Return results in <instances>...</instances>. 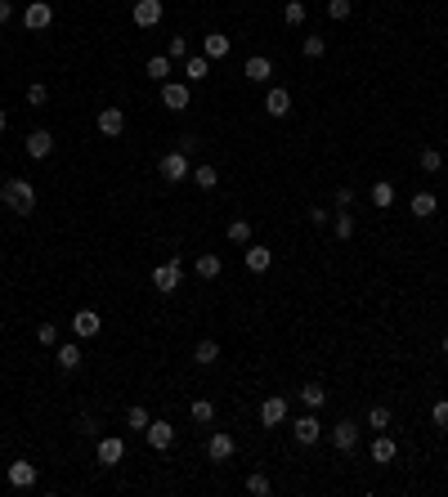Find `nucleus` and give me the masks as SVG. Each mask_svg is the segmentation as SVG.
Returning a JSON list of instances; mask_svg holds the SVG:
<instances>
[{
    "label": "nucleus",
    "instance_id": "f257e3e1",
    "mask_svg": "<svg viewBox=\"0 0 448 497\" xmlns=\"http://www.w3.org/2000/svg\"><path fill=\"white\" fill-rule=\"evenodd\" d=\"M0 202L14 215H32L36 211V188L27 184V179H5V184H0Z\"/></svg>",
    "mask_w": 448,
    "mask_h": 497
},
{
    "label": "nucleus",
    "instance_id": "f03ea898",
    "mask_svg": "<svg viewBox=\"0 0 448 497\" xmlns=\"http://www.w3.org/2000/svg\"><path fill=\"white\" fill-rule=\"evenodd\" d=\"M179 278H184V260H179V255H170L166 264H157V269H152V287H157L161 296H170V291H175Z\"/></svg>",
    "mask_w": 448,
    "mask_h": 497
},
{
    "label": "nucleus",
    "instance_id": "7ed1b4c3",
    "mask_svg": "<svg viewBox=\"0 0 448 497\" xmlns=\"http://www.w3.org/2000/svg\"><path fill=\"white\" fill-rule=\"evenodd\" d=\"M50 23H54V5L50 0H32V5L23 9V27L27 32H50Z\"/></svg>",
    "mask_w": 448,
    "mask_h": 497
},
{
    "label": "nucleus",
    "instance_id": "20e7f679",
    "mask_svg": "<svg viewBox=\"0 0 448 497\" xmlns=\"http://www.w3.org/2000/svg\"><path fill=\"white\" fill-rule=\"evenodd\" d=\"M161 179H166V184H179V179H188V152H166V157H161Z\"/></svg>",
    "mask_w": 448,
    "mask_h": 497
},
{
    "label": "nucleus",
    "instance_id": "39448f33",
    "mask_svg": "<svg viewBox=\"0 0 448 497\" xmlns=\"http://www.w3.org/2000/svg\"><path fill=\"white\" fill-rule=\"evenodd\" d=\"M161 18H166V5H161V0H135V27H157Z\"/></svg>",
    "mask_w": 448,
    "mask_h": 497
},
{
    "label": "nucleus",
    "instance_id": "423d86ee",
    "mask_svg": "<svg viewBox=\"0 0 448 497\" xmlns=\"http://www.w3.org/2000/svg\"><path fill=\"white\" fill-rule=\"evenodd\" d=\"M283 422H287V399L283 395L260 399V426H283Z\"/></svg>",
    "mask_w": 448,
    "mask_h": 497
},
{
    "label": "nucleus",
    "instance_id": "0eeeda50",
    "mask_svg": "<svg viewBox=\"0 0 448 497\" xmlns=\"http://www.w3.org/2000/svg\"><path fill=\"white\" fill-rule=\"evenodd\" d=\"M233 453H238V439L224 435V430H215V435L206 439V457H211V462H229Z\"/></svg>",
    "mask_w": 448,
    "mask_h": 497
},
{
    "label": "nucleus",
    "instance_id": "6e6552de",
    "mask_svg": "<svg viewBox=\"0 0 448 497\" xmlns=\"http://www.w3.org/2000/svg\"><path fill=\"white\" fill-rule=\"evenodd\" d=\"M332 448H337V453H355L359 448V426L355 422H337L332 426Z\"/></svg>",
    "mask_w": 448,
    "mask_h": 497
},
{
    "label": "nucleus",
    "instance_id": "1a4fd4ad",
    "mask_svg": "<svg viewBox=\"0 0 448 497\" xmlns=\"http://www.w3.org/2000/svg\"><path fill=\"white\" fill-rule=\"evenodd\" d=\"M99 327H103V318H99V314H94V309H76V314H72V332H76V336H81V341L99 336Z\"/></svg>",
    "mask_w": 448,
    "mask_h": 497
},
{
    "label": "nucleus",
    "instance_id": "9d476101",
    "mask_svg": "<svg viewBox=\"0 0 448 497\" xmlns=\"http://www.w3.org/2000/svg\"><path fill=\"white\" fill-rule=\"evenodd\" d=\"M161 103H166L170 112L188 108V85L184 81H161Z\"/></svg>",
    "mask_w": 448,
    "mask_h": 497
},
{
    "label": "nucleus",
    "instance_id": "9b49d317",
    "mask_svg": "<svg viewBox=\"0 0 448 497\" xmlns=\"http://www.w3.org/2000/svg\"><path fill=\"white\" fill-rule=\"evenodd\" d=\"M121 130H126V112H121V108H99V135L117 139Z\"/></svg>",
    "mask_w": 448,
    "mask_h": 497
},
{
    "label": "nucleus",
    "instance_id": "f8f14e48",
    "mask_svg": "<svg viewBox=\"0 0 448 497\" xmlns=\"http://www.w3.org/2000/svg\"><path fill=\"white\" fill-rule=\"evenodd\" d=\"M121 457H126V439H121V435L99 439V466H117Z\"/></svg>",
    "mask_w": 448,
    "mask_h": 497
},
{
    "label": "nucleus",
    "instance_id": "ddd939ff",
    "mask_svg": "<svg viewBox=\"0 0 448 497\" xmlns=\"http://www.w3.org/2000/svg\"><path fill=\"white\" fill-rule=\"evenodd\" d=\"M54 152V135L50 130H32V135H27V157L32 161H45Z\"/></svg>",
    "mask_w": 448,
    "mask_h": 497
},
{
    "label": "nucleus",
    "instance_id": "4468645a",
    "mask_svg": "<svg viewBox=\"0 0 448 497\" xmlns=\"http://www.w3.org/2000/svg\"><path fill=\"white\" fill-rule=\"evenodd\" d=\"M242 76H247V81H256V85H265L274 76V63L265 59V54H251V59L242 63Z\"/></svg>",
    "mask_w": 448,
    "mask_h": 497
},
{
    "label": "nucleus",
    "instance_id": "2eb2a0df",
    "mask_svg": "<svg viewBox=\"0 0 448 497\" xmlns=\"http://www.w3.org/2000/svg\"><path fill=\"white\" fill-rule=\"evenodd\" d=\"M144 439H148V444L161 453V448H170V444H175V426H170V422H148Z\"/></svg>",
    "mask_w": 448,
    "mask_h": 497
},
{
    "label": "nucleus",
    "instance_id": "dca6fc26",
    "mask_svg": "<svg viewBox=\"0 0 448 497\" xmlns=\"http://www.w3.org/2000/svg\"><path fill=\"white\" fill-rule=\"evenodd\" d=\"M265 112H269V117H287L292 112V94L283 90V85H274V90L265 94Z\"/></svg>",
    "mask_w": 448,
    "mask_h": 497
},
{
    "label": "nucleus",
    "instance_id": "f3484780",
    "mask_svg": "<svg viewBox=\"0 0 448 497\" xmlns=\"http://www.w3.org/2000/svg\"><path fill=\"white\" fill-rule=\"evenodd\" d=\"M269 264H274V251H269V246H260V242L247 246V269H251V273H265Z\"/></svg>",
    "mask_w": 448,
    "mask_h": 497
},
{
    "label": "nucleus",
    "instance_id": "a211bd4d",
    "mask_svg": "<svg viewBox=\"0 0 448 497\" xmlns=\"http://www.w3.org/2000/svg\"><path fill=\"white\" fill-rule=\"evenodd\" d=\"M292 435H296V444H319V435H323V426L314 422V417H296V430H292Z\"/></svg>",
    "mask_w": 448,
    "mask_h": 497
},
{
    "label": "nucleus",
    "instance_id": "6ab92c4d",
    "mask_svg": "<svg viewBox=\"0 0 448 497\" xmlns=\"http://www.w3.org/2000/svg\"><path fill=\"white\" fill-rule=\"evenodd\" d=\"M9 484H14V489H32L36 484V466L32 462H14L9 466Z\"/></svg>",
    "mask_w": 448,
    "mask_h": 497
},
{
    "label": "nucleus",
    "instance_id": "aec40b11",
    "mask_svg": "<svg viewBox=\"0 0 448 497\" xmlns=\"http://www.w3.org/2000/svg\"><path fill=\"white\" fill-rule=\"evenodd\" d=\"M408 211H413L417 219H431L435 211H440V202H435V193H413V202H408Z\"/></svg>",
    "mask_w": 448,
    "mask_h": 497
},
{
    "label": "nucleus",
    "instance_id": "412c9836",
    "mask_svg": "<svg viewBox=\"0 0 448 497\" xmlns=\"http://www.w3.org/2000/svg\"><path fill=\"white\" fill-rule=\"evenodd\" d=\"M215 359H220V345H215L211 336H206V341H197V345H193V363H197V368H211Z\"/></svg>",
    "mask_w": 448,
    "mask_h": 497
},
{
    "label": "nucleus",
    "instance_id": "4be33fe9",
    "mask_svg": "<svg viewBox=\"0 0 448 497\" xmlns=\"http://www.w3.org/2000/svg\"><path fill=\"white\" fill-rule=\"evenodd\" d=\"M395 453H399V448H395V439H390V435H377V439H373V462H377V466L395 462Z\"/></svg>",
    "mask_w": 448,
    "mask_h": 497
},
{
    "label": "nucleus",
    "instance_id": "5701e85b",
    "mask_svg": "<svg viewBox=\"0 0 448 497\" xmlns=\"http://www.w3.org/2000/svg\"><path fill=\"white\" fill-rule=\"evenodd\" d=\"M193 269H197V278H202V282H211V278H220V255H215V251H206V255H197V264H193Z\"/></svg>",
    "mask_w": 448,
    "mask_h": 497
},
{
    "label": "nucleus",
    "instance_id": "b1692460",
    "mask_svg": "<svg viewBox=\"0 0 448 497\" xmlns=\"http://www.w3.org/2000/svg\"><path fill=\"white\" fill-rule=\"evenodd\" d=\"M202 54H206V59H224V54H229V36L224 32H211L202 41Z\"/></svg>",
    "mask_w": 448,
    "mask_h": 497
},
{
    "label": "nucleus",
    "instance_id": "393cba45",
    "mask_svg": "<svg viewBox=\"0 0 448 497\" xmlns=\"http://www.w3.org/2000/svg\"><path fill=\"white\" fill-rule=\"evenodd\" d=\"M224 237L233 246H251V224H247V219H233V224L224 228Z\"/></svg>",
    "mask_w": 448,
    "mask_h": 497
},
{
    "label": "nucleus",
    "instance_id": "a878e982",
    "mask_svg": "<svg viewBox=\"0 0 448 497\" xmlns=\"http://www.w3.org/2000/svg\"><path fill=\"white\" fill-rule=\"evenodd\" d=\"M188 417H193L197 426H211V422H215V404H211V399H193V408H188Z\"/></svg>",
    "mask_w": 448,
    "mask_h": 497
},
{
    "label": "nucleus",
    "instance_id": "bb28decb",
    "mask_svg": "<svg viewBox=\"0 0 448 497\" xmlns=\"http://www.w3.org/2000/svg\"><path fill=\"white\" fill-rule=\"evenodd\" d=\"M301 404L305 408H323L328 404V390H323L319 381H310V386H301Z\"/></svg>",
    "mask_w": 448,
    "mask_h": 497
},
{
    "label": "nucleus",
    "instance_id": "cd10ccee",
    "mask_svg": "<svg viewBox=\"0 0 448 497\" xmlns=\"http://www.w3.org/2000/svg\"><path fill=\"white\" fill-rule=\"evenodd\" d=\"M184 72H188V81H206V76H211V59H206V54H193Z\"/></svg>",
    "mask_w": 448,
    "mask_h": 497
},
{
    "label": "nucleus",
    "instance_id": "c85d7f7f",
    "mask_svg": "<svg viewBox=\"0 0 448 497\" xmlns=\"http://www.w3.org/2000/svg\"><path fill=\"white\" fill-rule=\"evenodd\" d=\"M188 179H193V184L202 188V193H211V188L220 184V175H215V166H197V170H193V175H188Z\"/></svg>",
    "mask_w": 448,
    "mask_h": 497
},
{
    "label": "nucleus",
    "instance_id": "c756f323",
    "mask_svg": "<svg viewBox=\"0 0 448 497\" xmlns=\"http://www.w3.org/2000/svg\"><path fill=\"white\" fill-rule=\"evenodd\" d=\"M390 202H395V184H390V179H377V184H373V206L386 211Z\"/></svg>",
    "mask_w": 448,
    "mask_h": 497
},
{
    "label": "nucleus",
    "instance_id": "7c9ffc66",
    "mask_svg": "<svg viewBox=\"0 0 448 497\" xmlns=\"http://www.w3.org/2000/svg\"><path fill=\"white\" fill-rule=\"evenodd\" d=\"M148 76H152V81H166V76H170V54H152V59H148Z\"/></svg>",
    "mask_w": 448,
    "mask_h": 497
},
{
    "label": "nucleus",
    "instance_id": "2f4dec72",
    "mask_svg": "<svg viewBox=\"0 0 448 497\" xmlns=\"http://www.w3.org/2000/svg\"><path fill=\"white\" fill-rule=\"evenodd\" d=\"M283 18H287V27H301L305 18H310V9H305V0H287V9H283Z\"/></svg>",
    "mask_w": 448,
    "mask_h": 497
},
{
    "label": "nucleus",
    "instance_id": "473e14b6",
    "mask_svg": "<svg viewBox=\"0 0 448 497\" xmlns=\"http://www.w3.org/2000/svg\"><path fill=\"white\" fill-rule=\"evenodd\" d=\"M59 368L63 372H76V368H81V350H76V345H59Z\"/></svg>",
    "mask_w": 448,
    "mask_h": 497
},
{
    "label": "nucleus",
    "instance_id": "72a5a7b5",
    "mask_svg": "<svg viewBox=\"0 0 448 497\" xmlns=\"http://www.w3.org/2000/svg\"><path fill=\"white\" fill-rule=\"evenodd\" d=\"M148 422H152V417H148L139 404H130V408H126V426H130V430H148Z\"/></svg>",
    "mask_w": 448,
    "mask_h": 497
},
{
    "label": "nucleus",
    "instance_id": "f704fd0d",
    "mask_svg": "<svg viewBox=\"0 0 448 497\" xmlns=\"http://www.w3.org/2000/svg\"><path fill=\"white\" fill-rule=\"evenodd\" d=\"M417 161H422V170H426V175H435V170H440V166H444V157H440V148H426V152H422V157H417Z\"/></svg>",
    "mask_w": 448,
    "mask_h": 497
},
{
    "label": "nucleus",
    "instance_id": "c9c22d12",
    "mask_svg": "<svg viewBox=\"0 0 448 497\" xmlns=\"http://www.w3.org/2000/svg\"><path fill=\"white\" fill-rule=\"evenodd\" d=\"M328 54V41L323 36H305V59H323Z\"/></svg>",
    "mask_w": 448,
    "mask_h": 497
},
{
    "label": "nucleus",
    "instance_id": "e433bc0d",
    "mask_svg": "<svg viewBox=\"0 0 448 497\" xmlns=\"http://www.w3.org/2000/svg\"><path fill=\"white\" fill-rule=\"evenodd\" d=\"M36 341H41L45 350H50V345H59V327H54V323H41V327H36Z\"/></svg>",
    "mask_w": 448,
    "mask_h": 497
},
{
    "label": "nucleus",
    "instance_id": "4c0bfd02",
    "mask_svg": "<svg viewBox=\"0 0 448 497\" xmlns=\"http://www.w3.org/2000/svg\"><path fill=\"white\" fill-rule=\"evenodd\" d=\"M368 426H373V430H386V426H390V408H381V404L368 408Z\"/></svg>",
    "mask_w": 448,
    "mask_h": 497
},
{
    "label": "nucleus",
    "instance_id": "58836bf2",
    "mask_svg": "<svg viewBox=\"0 0 448 497\" xmlns=\"http://www.w3.org/2000/svg\"><path fill=\"white\" fill-rule=\"evenodd\" d=\"M328 14L341 23V18H350V14H355V0H328Z\"/></svg>",
    "mask_w": 448,
    "mask_h": 497
},
{
    "label": "nucleus",
    "instance_id": "ea45409f",
    "mask_svg": "<svg viewBox=\"0 0 448 497\" xmlns=\"http://www.w3.org/2000/svg\"><path fill=\"white\" fill-rule=\"evenodd\" d=\"M337 237H341V242H350V237H355V219H350L346 211H337Z\"/></svg>",
    "mask_w": 448,
    "mask_h": 497
},
{
    "label": "nucleus",
    "instance_id": "a19ab883",
    "mask_svg": "<svg viewBox=\"0 0 448 497\" xmlns=\"http://www.w3.org/2000/svg\"><path fill=\"white\" fill-rule=\"evenodd\" d=\"M27 103H32V108H45V103H50V90H45V85H27Z\"/></svg>",
    "mask_w": 448,
    "mask_h": 497
},
{
    "label": "nucleus",
    "instance_id": "79ce46f5",
    "mask_svg": "<svg viewBox=\"0 0 448 497\" xmlns=\"http://www.w3.org/2000/svg\"><path fill=\"white\" fill-rule=\"evenodd\" d=\"M431 422H435V430H448V399H440V404L431 408Z\"/></svg>",
    "mask_w": 448,
    "mask_h": 497
},
{
    "label": "nucleus",
    "instance_id": "37998d69",
    "mask_svg": "<svg viewBox=\"0 0 448 497\" xmlns=\"http://www.w3.org/2000/svg\"><path fill=\"white\" fill-rule=\"evenodd\" d=\"M166 54H170V59H188V41H184V36H170Z\"/></svg>",
    "mask_w": 448,
    "mask_h": 497
},
{
    "label": "nucleus",
    "instance_id": "c03bdc74",
    "mask_svg": "<svg viewBox=\"0 0 448 497\" xmlns=\"http://www.w3.org/2000/svg\"><path fill=\"white\" fill-rule=\"evenodd\" d=\"M247 493L265 497V493H269V480H265V475H247Z\"/></svg>",
    "mask_w": 448,
    "mask_h": 497
},
{
    "label": "nucleus",
    "instance_id": "a18cd8bd",
    "mask_svg": "<svg viewBox=\"0 0 448 497\" xmlns=\"http://www.w3.org/2000/svg\"><path fill=\"white\" fill-rule=\"evenodd\" d=\"M328 219H332V211H328V206H310V224H328Z\"/></svg>",
    "mask_w": 448,
    "mask_h": 497
},
{
    "label": "nucleus",
    "instance_id": "49530a36",
    "mask_svg": "<svg viewBox=\"0 0 448 497\" xmlns=\"http://www.w3.org/2000/svg\"><path fill=\"white\" fill-rule=\"evenodd\" d=\"M350 202H355V188H337V211H350Z\"/></svg>",
    "mask_w": 448,
    "mask_h": 497
},
{
    "label": "nucleus",
    "instance_id": "de8ad7c7",
    "mask_svg": "<svg viewBox=\"0 0 448 497\" xmlns=\"http://www.w3.org/2000/svg\"><path fill=\"white\" fill-rule=\"evenodd\" d=\"M197 148H202V143H197L193 135H184V139H179V152H197Z\"/></svg>",
    "mask_w": 448,
    "mask_h": 497
},
{
    "label": "nucleus",
    "instance_id": "09e8293b",
    "mask_svg": "<svg viewBox=\"0 0 448 497\" xmlns=\"http://www.w3.org/2000/svg\"><path fill=\"white\" fill-rule=\"evenodd\" d=\"M9 18H14V5H9V0H0V27H5Z\"/></svg>",
    "mask_w": 448,
    "mask_h": 497
},
{
    "label": "nucleus",
    "instance_id": "8fccbe9b",
    "mask_svg": "<svg viewBox=\"0 0 448 497\" xmlns=\"http://www.w3.org/2000/svg\"><path fill=\"white\" fill-rule=\"evenodd\" d=\"M5 126H9V112H5V108H0V130H5Z\"/></svg>",
    "mask_w": 448,
    "mask_h": 497
},
{
    "label": "nucleus",
    "instance_id": "3c124183",
    "mask_svg": "<svg viewBox=\"0 0 448 497\" xmlns=\"http://www.w3.org/2000/svg\"><path fill=\"white\" fill-rule=\"evenodd\" d=\"M440 354H444V359H448V336H444V345H440Z\"/></svg>",
    "mask_w": 448,
    "mask_h": 497
}]
</instances>
